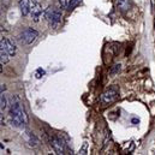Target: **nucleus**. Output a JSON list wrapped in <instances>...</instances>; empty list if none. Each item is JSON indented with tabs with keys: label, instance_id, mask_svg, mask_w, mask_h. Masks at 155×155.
<instances>
[{
	"label": "nucleus",
	"instance_id": "20e7f679",
	"mask_svg": "<svg viewBox=\"0 0 155 155\" xmlns=\"http://www.w3.org/2000/svg\"><path fill=\"white\" fill-rule=\"evenodd\" d=\"M38 36H39V31H36L33 28H27L18 35V40L23 45H30L36 40Z\"/></svg>",
	"mask_w": 155,
	"mask_h": 155
},
{
	"label": "nucleus",
	"instance_id": "4468645a",
	"mask_svg": "<svg viewBox=\"0 0 155 155\" xmlns=\"http://www.w3.org/2000/svg\"><path fill=\"white\" fill-rule=\"evenodd\" d=\"M81 1H82V0H71V1H70V5H69V8H68V10H70V11H71V10H74L75 7H77L78 5L81 4Z\"/></svg>",
	"mask_w": 155,
	"mask_h": 155
},
{
	"label": "nucleus",
	"instance_id": "f03ea898",
	"mask_svg": "<svg viewBox=\"0 0 155 155\" xmlns=\"http://www.w3.org/2000/svg\"><path fill=\"white\" fill-rule=\"evenodd\" d=\"M46 19L49 22V25L52 28H57L59 23L61 22V11L57 7H48V10L45 12Z\"/></svg>",
	"mask_w": 155,
	"mask_h": 155
},
{
	"label": "nucleus",
	"instance_id": "0eeeda50",
	"mask_svg": "<svg viewBox=\"0 0 155 155\" xmlns=\"http://www.w3.org/2000/svg\"><path fill=\"white\" fill-rule=\"evenodd\" d=\"M30 12H31V16H33L34 21L38 22L40 16H41V13H42V6H41L39 0H33V7H31V11Z\"/></svg>",
	"mask_w": 155,
	"mask_h": 155
},
{
	"label": "nucleus",
	"instance_id": "9b49d317",
	"mask_svg": "<svg viewBox=\"0 0 155 155\" xmlns=\"http://www.w3.org/2000/svg\"><path fill=\"white\" fill-rule=\"evenodd\" d=\"M10 58H11V55L8 54L7 49L5 48L4 45L0 43V61H1V65L7 64V63L10 61Z\"/></svg>",
	"mask_w": 155,
	"mask_h": 155
},
{
	"label": "nucleus",
	"instance_id": "dca6fc26",
	"mask_svg": "<svg viewBox=\"0 0 155 155\" xmlns=\"http://www.w3.org/2000/svg\"><path fill=\"white\" fill-rule=\"evenodd\" d=\"M87 147H88V144L87 143H84V147H83V149L82 150H79V154H87Z\"/></svg>",
	"mask_w": 155,
	"mask_h": 155
},
{
	"label": "nucleus",
	"instance_id": "423d86ee",
	"mask_svg": "<svg viewBox=\"0 0 155 155\" xmlns=\"http://www.w3.org/2000/svg\"><path fill=\"white\" fill-rule=\"evenodd\" d=\"M0 43L5 46V48L7 49V52H8V54H10L11 57H15V55H16L17 47H16V43H15L13 40L10 39V38H4V39H1V42H0Z\"/></svg>",
	"mask_w": 155,
	"mask_h": 155
},
{
	"label": "nucleus",
	"instance_id": "1a4fd4ad",
	"mask_svg": "<svg viewBox=\"0 0 155 155\" xmlns=\"http://www.w3.org/2000/svg\"><path fill=\"white\" fill-rule=\"evenodd\" d=\"M18 6H19L21 13L23 16L29 15V12L31 11V6H30V1L29 0H19L18 1Z\"/></svg>",
	"mask_w": 155,
	"mask_h": 155
},
{
	"label": "nucleus",
	"instance_id": "7ed1b4c3",
	"mask_svg": "<svg viewBox=\"0 0 155 155\" xmlns=\"http://www.w3.org/2000/svg\"><path fill=\"white\" fill-rule=\"evenodd\" d=\"M118 96H119V89H118V87L113 85V87H110L108 89H106L102 93L100 100H101V104L108 105V104L114 102L117 99H118Z\"/></svg>",
	"mask_w": 155,
	"mask_h": 155
},
{
	"label": "nucleus",
	"instance_id": "f257e3e1",
	"mask_svg": "<svg viewBox=\"0 0 155 155\" xmlns=\"http://www.w3.org/2000/svg\"><path fill=\"white\" fill-rule=\"evenodd\" d=\"M8 119H10V123L12 126H15L16 129H21V130H23L27 126V124L29 123L24 106L18 97H16L13 100V102L11 104Z\"/></svg>",
	"mask_w": 155,
	"mask_h": 155
},
{
	"label": "nucleus",
	"instance_id": "2eb2a0df",
	"mask_svg": "<svg viewBox=\"0 0 155 155\" xmlns=\"http://www.w3.org/2000/svg\"><path fill=\"white\" fill-rule=\"evenodd\" d=\"M71 0H59V5L61 6V8H69Z\"/></svg>",
	"mask_w": 155,
	"mask_h": 155
},
{
	"label": "nucleus",
	"instance_id": "9d476101",
	"mask_svg": "<svg viewBox=\"0 0 155 155\" xmlns=\"http://www.w3.org/2000/svg\"><path fill=\"white\" fill-rule=\"evenodd\" d=\"M116 7L117 10L120 11V12H126L131 7V1L130 0H117Z\"/></svg>",
	"mask_w": 155,
	"mask_h": 155
},
{
	"label": "nucleus",
	"instance_id": "6e6552de",
	"mask_svg": "<svg viewBox=\"0 0 155 155\" xmlns=\"http://www.w3.org/2000/svg\"><path fill=\"white\" fill-rule=\"evenodd\" d=\"M24 138H25V142H27L28 147H30V148H35V147L39 146V140H38V138L35 137V135H33L31 132L27 131V132L24 134Z\"/></svg>",
	"mask_w": 155,
	"mask_h": 155
},
{
	"label": "nucleus",
	"instance_id": "ddd939ff",
	"mask_svg": "<svg viewBox=\"0 0 155 155\" xmlns=\"http://www.w3.org/2000/svg\"><path fill=\"white\" fill-rule=\"evenodd\" d=\"M120 69H121V65L120 64H114L111 69H110V75H117V74H119V71H120Z\"/></svg>",
	"mask_w": 155,
	"mask_h": 155
},
{
	"label": "nucleus",
	"instance_id": "f8f14e48",
	"mask_svg": "<svg viewBox=\"0 0 155 155\" xmlns=\"http://www.w3.org/2000/svg\"><path fill=\"white\" fill-rule=\"evenodd\" d=\"M0 108H1V112L7 108V100H6V96L4 95V93H1V96H0Z\"/></svg>",
	"mask_w": 155,
	"mask_h": 155
},
{
	"label": "nucleus",
	"instance_id": "39448f33",
	"mask_svg": "<svg viewBox=\"0 0 155 155\" xmlns=\"http://www.w3.org/2000/svg\"><path fill=\"white\" fill-rule=\"evenodd\" d=\"M49 144H51V147L53 148V150L57 154H65L66 144H65V142L60 137H57V136L51 137V143Z\"/></svg>",
	"mask_w": 155,
	"mask_h": 155
}]
</instances>
